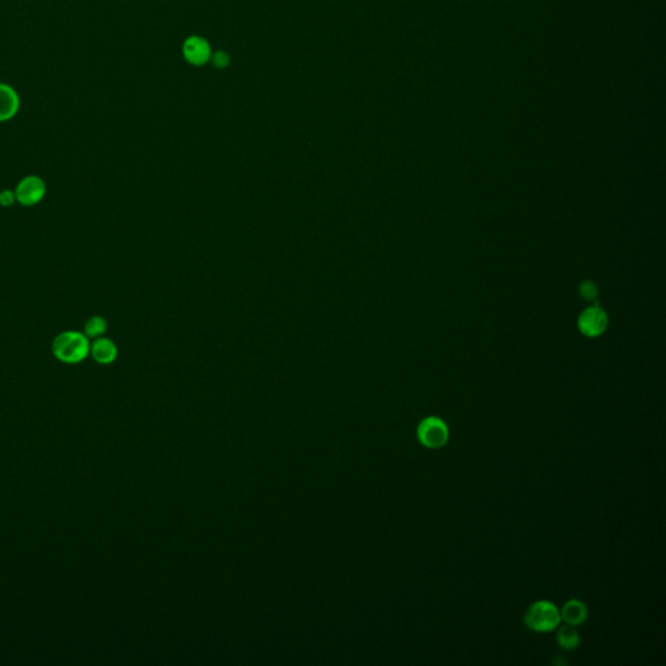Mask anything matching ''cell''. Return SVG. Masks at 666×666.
<instances>
[{"label": "cell", "mask_w": 666, "mask_h": 666, "mask_svg": "<svg viewBox=\"0 0 666 666\" xmlns=\"http://www.w3.org/2000/svg\"><path fill=\"white\" fill-rule=\"evenodd\" d=\"M578 326L583 335L588 338H597L608 327V316L600 307H590L580 315Z\"/></svg>", "instance_id": "cell-5"}, {"label": "cell", "mask_w": 666, "mask_h": 666, "mask_svg": "<svg viewBox=\"0 0 666 666\" xmlns=\"http://www.w3.org/2000/svg\"><path fill=\"white\" fill-rule=\"evenodd\" d=\"M226 62H228V59H226L224 54H222V52H219V54H217L215 57H214V63H215L217 67H224V65L226 64Z\"/></svg>", "instance_id": "cell-14"}, {"label": "cell", "mask_w": 666, "mask_h": 666, "mask_svg": "<svg viewBox=\"0 0 666 666\" xmlns=\"http://www.w3.org/2000/svg\"><path fill=\"white\" fill-rule=\"evenodd\" d=\"M184 55L193 64H203L209 60V45L200 37H192L185 42Z\"/></svg>", "instance_id": "cell-7"}, {"label": "cell", "mask_w": 666, "mask_h": 666, "mask_svg": "<svg viewBox=\"0 0 666 666\" xmlns=\"http://www.w3.org/2000/svg\"><path fill=\"white\" fill-rule=\"evenodd\" d=\"M557 642L563 650H575V648H578L580 638H579L578 631L574 628V626L565 625V626L560 627V630H558Z\"/></svg>", "instance_id": "cell-10"}, {"label": "cell", "mask_w": 666, "mask_h": 666, "mask_svg": "<svg viewBox=\"0 0 666 666\" xmlns=\"http://www.w3.org/2000/svg\"><path fill=\"white\" fill-rule=\"evenodd\" d=\"M560 613H561V619L571 626H578L580 624H583L588 616L586 604L575 599L566 602Z\"/></svg>", "instance_id": "cell-9"}, {"label": "cell", "mask_w": 666, "mask_h": 666, "mask_svg": "<svg viewBox=\"0 0 666 666\" xmlns=\"http://www.w3.org/2000/svg\"><path fill=\"white\" fill-rule=\"evenodd\" d=\"M13 192L16 195V202L25 207H32L45 198L46 184L40 177L26 176L17 184Z\"/></svg>", "instance_id": "cell-4"}, {"label": "cell", "mask_w": 666, "mask_h": 666, "mask_svg": "<svg viewBox=\"0 0 666 666\" xmlns=\"http://www.w3.org/2000/svg\"><path fill=\"white\" fill-rule=\"evenodd\" d=\"M18 111V97L13 88L0 84V122L12 119Z\"/></svg>", "instance_id": "cell-8"}, {"label": "cell", "mask_w": 666, "mask_h": 666, "mask_svg": "<svg viewBox=\"0 0 666 666\" xmlns=\"http://www.w3.org/2000/svg\"><path fill=\"white\" fill-rule=\"evenodd\" d=\"M580 296L585 298V299H595L596 296H597V289H596V285H595L594 282L585 281V282L580 285Z\"/></svg>", "instance_id": "cell-12"}, {"label": "cell", "mask_w": 666, "mask_h": 666, "mask_svg": "<svg viewBox=\"0 0 666 666\" xmlns=\"http://www.w3.org/2000/svg\"><path fill=\"white\" fill-rule=\"evenodd\" d=\"M90 344V338L84 332L65 331L54 338L52 353L57 361L76 364L88 358Z\"/></svg>", "instance_id": "cell-1"}, {"label": "cell", "mask_w": 666, "mask_h": 666, "mask_svg": "<svg viewBox=\"0 0 666 666\" xmlns=\"http://www.w3.org/2000/svg\"><path fill=\"white\" fill-rule=\"evenodd\" d=\"M90 354L99 364H111L117 358V346L113 340L105 338H94L90 344Z\"/></svg>", "instance_id": "cell-6"}, {"label": "cell", "mask_w": 666, "mask_h": 666, "mask_svg": "<svg viewBox=\"0 0 666 666\" xmlns=\"http://www.w3.org/2000/svg\"><path fill=\"white\" fill-rule=\"evenodd\" d=\"M105 331H107V321H105V318L96 315V316H91L86 321L84 333L88 338H102L105 335Z\"/></svg>", "instance_id": "cell-11"}, {"label": "cell", "mask_w": 666, "mask_h": 666, "mask_svg": "<svg viewBox=\"0 0 666 666\" xmlns=\"http://www.w3.org/2000/svg\"><path fill=\"white\" fill-rule=\"evenodd\" d=\"M561 622V613L558 608L551 602H538L532 604L524 614L526 626L538 631L548 633L558 627Z\"/></svg>", "instance_id": "cell-2"}, {"label": "cell", "mask_w": 666, "mask_h": 666, "mask_svg": "<svg viewBox=\"0 0 666 666\" xmlns=\"http://www.w3.org/2000/svg\"><path fill=\"white\" fill-rule=\"evenodd\" d=\"M418 439L430 449L442 448L449 440V428L437 417H427L418 425Z\"/></svg>", "instance_id": "cell-3"}, {"label": "cell", "mask_w": 666, "mask_h": 666, "mask_svg": "<svg viewBox=\"0 0 666 666\" xmlns=\"http://www.w3.org/2000/svg\"><path fill=\"white\" fill-rule=\"evenodd\" d=\"M16 202V195L12 190H3L0 192V206L9 207Z\"/></svg>", "instance_id": "cell-13"}]
</instances>
